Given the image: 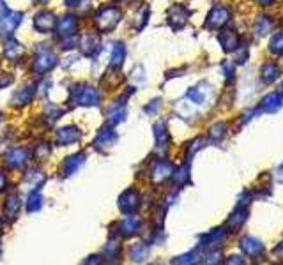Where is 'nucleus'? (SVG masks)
Wrapping results in <instances>:
<instances>
[{
	"label": "nucleus",
	"mask_w": 283,
	"mask_h": 265,
	"mask_svg": "<svg viewBox=\"0 0 283 265\" xmlns=\"http://www.w3.org/2000/svg\"><path fill=\"white\" fill-rule=\"evenodd\" d=\"M4 188H6V173L0 171V191H2Z\"/></svg>",
	"instance_id": "obj_41"
},
{
	"label": "nucleus",
	"mask_w": 283,
	"mask_h": 265,
	"mask_svg": "<svg viewBox=\"0 0 283 265\" xmlns=\"http://www.w3.org/2000/svg\"><path fill=\"white\" fill-rule=\"evenodd\" d=\"M74 101L78 104H83V106H96L99 101V94L94 87H89V85H81L74 91Z\"/></svg>",
	"instance_id": "obj_3"
},
{
	"label": "nucleus",
	"mask_w": 283,
	"mask_h": 265,
	"mask_svg": "<svg viewBox=\"0 0 283 265\" xmlns=\"http://www.w3.org/2000/svg\"><path fill=\"white\" fill-rule=\"evenodd\" d=\"M41 205H43V198H41V195L37 191L31 193V196H29V201H27V211L29 212H36L41 209Z\"/></svg>",
	"instance_id": "obj_30"
},
{
	"label": "nucleus",
	"mask_w": 283,
	"mask_h": 265,
	"mask_svg": "<svg viewBox=\"0 0 283 265\" xmlns=\"http://www.w3.org/2000/svg\"><path fill=\"white\" fill-rule=\"evenodd\" d=\"M7 14V9H6V6H4V2L0 0V20H2L4 16Z\"/></svg>",
	"instance_id": "obj_40"
},
{
	"label": "nucleus",
	"mask_w": 283,
	"mask_h": 265,
	"mask_svg": "<svg viewBox=\"0 0 283 265\" xmlns=\"http://www.w3.org/2000/svg\"><path fill=\"white\" fill-rule=\"evenodd\" d=\"M207 94H209V85L207 83H200L196 87H193L191 91L188 92V99L195 104H204L207 99Z\"/></svg>",
	"instance_id": "obj_12"
},
{
	"label": "nucleus",
	"mask_w": 283,
	"mask_h": 265,
	"mask_svg": "<svg viewBox=\"0 0 283 265\" xmlns=\"http://www.w3.org/2000/svg\"><path fill=\"white\" fill-rule=\"evenodd\" d=\"M227 133V126L225 124H216L214 128H211L209 131V136L212 138V140H219V138H223Z\"/></svg>",
	"instance_id": "obj_33"
},
{
	"label": "nucleus",
	"mask_w": 283,
	"mask_h": 265,
	"mask_svg": "<svg viewBox=\"0 0 283 265\" xmlns=\"http://www.w3.org/2000/svg\"><path fill=\"white\" fill-rule=\"evenodd\" d=\"M188 16H189V13L182 6H174L172 9L168 11V21L174 28L184 27V23L188 21Z\"/></svg>",
	"instance_id": "obj_8"
},
{
	"label": "nucleus",
	"mask_w": 283,
	"mask_h": 265,
	"mask_svg": "<svg viewBox=\"0 0 283 265\" xmlns=\"http://www.w3.org/2000/svg\"><path fill=\"white\" fill-rule=\"evenodd\" d=\"M6 161L11 168H21L29 161V151H25V149H14V151H11L7 154Z\"/></svg>",
	"instance_id": "obj_10"
},
{
	"label": "nucleus",
	"mask_w": 283,
	"mask_h": 265,
	"mask_svg": "<svg viewBox=\"0 0 283 265\" xmlns=\"http://www.w3.org/2000/svg\"><path fill=\"white\" fill-rule=\"evenodd\" d=\"M145 256H147V246L145 244H138L131 249V258L136 260V262H142Z\"/></svg>",
	"instance_id": "obj_32"
},
{
	"label": "nucleus",
	"mask_w": 283,
	"mask_h": 265,
	"mask_svg": "<svg viewBox=\"0 0 283 265\" xmlns=\"http://www.w3.org/2000/svg\"><path fill=\"white\" fill-rule=\"evenodd\" d=\"M204 239H206L207 248H216V246H219L227 239V232L225 230H214V232L207 233Z\"/></svg>",
	"instance_id": "obj_26"
},
{
	"label": "nucleus",
	"mask_w": 283,
	"mask_h": 265,
	"mask_svg": "<svg viewBox=\"0 0 283 265\" xmlns=\"http://www.w3.org/2000/svg\"><path fill=\"white\" fill-rule=\"evenodd\" d=\"M140 228V218L136 216H128L124 221L121 223V233L129 237V235H135Z\"/></svg>",
	"instance_id": "obj_17"
},
{
	"label": "nucleus",
	"mask_w": 283,
	"mask_h": 265,
	"mask_svg": "<svg viewBox=\"0 0 283 265\" xmlns=\"http://www.w3.org/2000/svg\"><path fill=\"white\" fill-rule=\"evenodd\" d=\"M223 73H225V78H230L234 73V66L232 64H223Z\"/></svg>",
	"instance_id": "obj_37"
},
{
	"label": "nucleus",
	"mask_w": 283,
	"mask_h": 265,
	"mask_svg": "<svg viewBox=\"0 0 283 265\" xmlns=\"http://www.w3.org/2000/svg\"><path fill=\"white\" fill-rule=\"evenodd\" d=\"M76 2H78V0H66V4H68V6H74Z\"/></svg>",
	"instance_id": "obj_43"
},
{
	"label": "nucleus",
	"mask_w": 283,
	"mask_h": 265,
	"mask_svg": "<svg viewBox=\"0 0 283 265\" xmlns=\"http://www.w3.org/2000/svg\"><path fill=\"white\" fill-rule=\"evenodd\" d=\"M55 62H57V57H55L51 51L48 50H41L39 53L36 55L34 62H32V69L36 71V73H46V71H50L51 67L55 66Z\"/></svg>",
	"instance_id": "obj_4"
},
{
	"label": "nucleus",
	"mask_w": 283,
	"mask_h": 265,
	"mask_svg": "<svg viewBox=\"0 0 283 265\" xmlns=\"http://www.w3.org/2000/svg\"><path fill=\"white\" fill-rule=\"evenodd\" d=\"M138 203H140V196H138V193L133 191V189L124 191L121 198H119V207H121V211L126 212V214L135 212L136 207H138Z\"/></svg>",
	"instance_id": "obj_5"
},
{
	"label": "nucleus",
	"mask_w": 283,
	"mask_h": 265,
	"mask_svg": "<svg viewBox=\"0 0 283 265\" xmlns=\"http://www.w3.org/2000/svg\"><path fill=\"white\" fill-rule=\"evenodd\" d=\"M80 140V131L76 128H64L59 129L57 133V143L59 145H71Z\"/></svg>",
	"instance_id": "obj_11"
},
{
	"label": "nucleus",
	"mask_w": 283,
	"mask_h": 265,
	"mask_svg": "<svg viewBox=\"0 0 283 265\" xmlns=\"http://www.w3.org/2000/svg\"><path fill=\"white\" fill-rule=\"evenodd\" d=\"M115 141H117V134L111 131V129L106 128L98 134V138L94 140V145L98 149H106V147H111Z\"/></svg>",
	"instance_id": "obj_14"
},
{
	"label": "nucleus",
	"mask_w": 283,
	"mask_h": 265,
	"mask_svg": "<svg viewBox=\"0 0 283 265\" xmlns=\"http://www.w3.org/2000/svg\"><path fill=\"white\" fill-rule=\"evenodd\" d=\"M274 177H276V181L280 182V184H283V163L276 168V175H274Z\"/></svg>",
	"instance_id": "obj_39"
},
{
	"label": "nucleus",
	"mask_w": 283,
	"mask_h": 265,
	"mask_svg": "<svg viewBox=\"0 0 283 265\" xmlns=\"http://www.w3.org/2000/svg\"><path fill=\"white\" fill-rule=\"evenodd\" d=\"M124 57H126V48L124 44H115L114 46V51H111V58H110V66L114 67V69H119V67L122 66V62H124Z\"/></svg>",
	"instance_id": "obj_23"
},
{
	"label": "nucleus",
	"mask_w": 283,
	"mask_h": 265,
	"mask_svg": "<svg viewBox=\"0 0 283 265\" xmlns=\"http://www.w3.org/2000/svg\"><path fill=\"white\" fill-rule=\"evenodd\" d=\"M152 103H154V104H152V106H151V104H149V106L145 108V111H147V113H154V111L159 108V101H158V99H156V101H152Z\"/></svg>",
	"instance_id": "obj_38"
},
{
	"label": "nucleus",
	"mask_w": 283,
	"mask_h": 265,
	"mask_svg": "<svg viewBox=\"0 0 283 265\" xmlns=\"http://www.w3.org/2000/svg\"><path fill=\"white\" fill-rule=\"evenodd\" d=\"M21 21V14L20 13H9L0 20V36L2 37H9L11 34L14 32V28L20 25Z\"/></svg>",
	"instance_id": "obj_6"
},
{
	"label": "nucleus",
	"mask_w": 283,
	"mask_h": 265,
	"mask_svg": "<svg viewBox=\"0 0 283 265\" xmlns=\"http://www.w3.org/2000/svg\"><path fill=\"white\" fill-rule=\"evenodd\" d=\"M154 134H156V141H158V147H166V143H168V133H166L165 124H156Z\"/></svg>",
	"instance_id": "obj_28"
},
{
	"label": "nucleus",
	"mask_w": 283,
	"mask_h": 265,
	"mask_svg": "<svg viewBox=\"0 0 283 265\" xmlns=\"http://www.w3.org/2000/svg\"><path fill=\"white\" fill-rule=\"evenodd\" d=\"M188 171H189L188 165H186L184 168H181V170L177 171V175H176V181L179 182V184H182V182H184V181H188V179H189V173H188Z\"/></svg>",
	"instance_id": "obj_35"
},
{
	"label": "nucleus",
	"mask_w": 283,
	"mask_h": 265,
	"mask_svg": "<svg viewBox=\"0 0 283 265\" xmlns=\"http://www.w3.org/2000/svg\"><path fill=\"white\" fill-rule=\"evenodd\" d=\"M85 163V156L83 154H76V156H71V158L66 159L64 163V173L66 175H73L74 171H78V168Z\"/></svg>",
	"instance_id": "obj_22"
},
{
	"label": "nucleus",
	"mask_w": 283,
	"mask_h": 265,
	"mask_svg": "<svg viewBox=\"0 0 283 265\" xmlns=\"http://www.w3.org/2000/svg\"><path fill=\"white\" fill-rule=\"evenodd\" d=\"M241 249L244 251V255L251 256V258H259L264 253V244L253 237H244L241 241Z\"/></svg>",
	"instance_id": "obj_7"
},
{
	"label": "nucleus",
	"mask_w": 283,
	"mask_h": 265,
	"mask_svg": "<svg viewBox=\"0 0 283 265\" xmlns=\"http://www.w3.org/2000/svg\"><path fill=\"white\" fill-rule=\"evenodd\" d=\"M259 4H262V6H271V4L274 2V0H257Z\"/></svg>",
	"instance_id": "obj_42"
},
{
	"label": "nucleus",
	"mask_w": 283,
	"mask_h": 265,
	"mask_svg": "<svg viewBox=\"0 0 283 265\" xmlns=\"http://www.w3.org/2000/svg\"><path fill=\"white\" fill-rule=\"evenodd\" d=\"M21 51H23V48H21L20 43H16V41H9V43L6 44V48H4V57L9 58V61H16V58L21 55Z\"/></svg>",
	"instance_id": "obj_25"
},
{
	"label": "nucleus",
	"mask_w": 283,
	"mask_h": 265,
	"mask_svg": "<svg viewBox=\"0 0 283 265\" xmlns=\"http://www.w3.org/2000/svg\"><path fill=\"white\" fill-rule=\"evenodd\" d=\"M53 27H55V16L51 13L43 11V13H39L34 18V28L37 32H48Z\"/></svg>",
	"instance_id": "obj_9"
},
{
	"label": "nucleus",
	"mask_w": 283,
	"mask_h": 265,
	"mask_svg": "<svg viewBox=\"0 0 283 265\" xmlns=\"http://www.w3.org/2000/svg\"><path fill=\"white\" fill-rule=\"evenodd\" d=\"M57 31L61 36H74V31H76V18L74 16H64L61 18L57 25Z\"/></svg>",
	"instance_id": "obj_16"
},
{
	"label": "nucleus",
	"mask_w": 283,
	"mask_h": 265,
	"mask_svg": "<svg viewBox=\"0 0 283 265\" xmlns=\"http://www.w3.org/2000/svg\"><path fill=\"white\" fill-rule=\"evenodd\" d=\"M271 28H273V21H271L269 18L267 16L259 18V21H257V25H255V32L259 34V36H264V34L271 32Z\"/></svg>",
	"instance_id": "obj_29"
},
{
	"label": "nucleus",
	"mask_w": 283,
	"mask_h": 265,
	"mask_svg": "<svg viewBox=\"0 0 283 265\" xmlns=\"http://www.w3.org/2000/svg\"><path fill=\"white\" fill-rule=\"evenodd\" d=\"M121 11L117 7H105L96 14V25L101 32H110L117 27V23L121 21Z\"/></svg>",
	"instance_id": "obj_1"
},
{
	"label": "nucleus",
	"mask_w": 283,
	"mask_h": 265,
	"mask_svg": "<svg viewBox=\"0 0 283 265\" xmlns=\"http://www.w3.org/2000/svg\"><path fill=\"white\" fill-rule=\"evenodd\" d=\"M32 96H34V85H29V87L21 89L20 92H18L16 96L13 98V103L14 104H20V106H23V104L31 103L32 101Z\"/></svg>",
	"instance_id": "obj_24"
},
{
	"label": "nucleus",
	"mask_w": 283,
	"mask_h": 265,
	"mask_svg": "<svg viewBox=\"0 0 283 265\" xmlns=\"http://www.w3.org/2000/svg\"><path fill=\"white\" fill-rule=\"evenodd\" d=\"M0 230H2V221H0Z\"/></svg>",
	"instance_id": "obj_46"
},
{
	"label": "nucleus",
	"mask_w": 283,
	"mask_h": 265,
	"mask_svg": "<svg viewBox=\"0 0 283 265\" xmlns=\"http://www.w3.org/2000/svg\"><path fill=\"white\" fill-rule=\"evenodd\" d=\"M246 218H248V209L243 207V205H239V207L236 209V212L232 214V218L229 219V226L230 228H234V230L241 228L243 223L246 221Z\"/></svg>",
	"instance_id": "obj_20"
},
{
	"label": "nucleus",
	"mask_w": 283,
	"mask_h": 265,
	"mask_svg": "<svg viewBox=\"0 0 283 265\" xmlns=\"http://www.w3.org/2000/svg\"><path fill=\"white\" fill-rule=\"evenodd\" d=\"M37 2H48V0H37Z\"/></svg>",
	"instance_id": "obj_45"
},
{
	"label": "nucleus",
	"mask_w": 283,
	"mask_h": 265,
	"mask_svg": "<svg viewBox=\"0 0 283 265\" xmlns=\"http://www.w3.org/2000/svg\"><path fill=\"white\" fill-rule=\"evenodd\" d=\"M281 108V99L278 94H269L262 99V104H260V110L267 111V113H274Z\"/></svg>",
	"instance_id": "obj_18"
},
{
	"label": "nucleus",
	"mask_w": 283,
	"mask_h": 265,
	"mask_svg": "<svg viewBox=\"0 0 283 265\" xmlns=\"http://www.w3.org/2000/svg\"><path fill=\"white\" fill-rule=\"evenodd\" d=\"M230 14H229V9L223 6H216L214 9L209 13V16H207L206 20V27L212 28V31H218V28L225 27L227 21H229Z\"/></svg>",
	"instance_id": "obj_2"
},
{
	"label": "nucleus",
	"mask_w": 283,
	"mask_h": 265,
	"mask_svg": "<svg viewBox=\"0 0 283 265\" xmlns=\"http://www.w3.org/2000/svg\"><path fill=\"white\" fill-rule=\"evenodd\" d=\"M269 50H271V53L276 55V57L283 55V32L274 34L273 39H271V43H269Z\"/></svg>",
	"instance_id": "obj_27"
},
{
	"label": "nucleus",
	"mask_w": 283,
	"mask_h": 265,
	"mask_svg": "<svg viewBox=\"0 0 283 265\" xmlns=\"http://www.w3.org/2000/svg\"><path fill=\"white\" fill-rule=\"evenodd\" d=\"M124 115H126V111L122 110V108H117V110L111 111V113H110V119H108V122H110V124H119L121 121H124Z\"/></svg>",
	"instance_id": "obj_34"
},
{
	"label": "nucleus",
	"mask_w": 283,
	"mask_h": 265,
	"mask_svg": "<svg viewBox=\"0 0 283 265\" xmlns=\"http://www.w3.org/2000/svg\"><path fill=\"white\" fill-rule=\"evenodd\" d=\"M260 76H262V80L266 81V83H271V81H274L280 76V67L276 64H273V62H267V64H264L260 67Z\"/></svg>",
	"instance_id": "obj_19"
},
{
	"label": "nucleus",
	"mask_w": 283,
	"mask_h": 265,
	"mask_svg": "<svg viewBox=\"0 0 283 265\" xmlns=\"http://www.w3.org/2000/svg\"><path fill=\"white\" fill-rule=\"evenodd\" d=\"M20 207H21L20 196L11 195L9 198H7V201H6V207H4V214H6V218L7 219H14L18 216V212H20Z\"/></svg>",
	"instance_id": "obj_15"
},
{
	"label": "nucleus",
	"mask_w": 283,
	"mask_h": 265,
	"mask_svg": "<svg viewBox=\"0 0 283 265\" xmlns=\"http://www.w3.org/2000/svg\"><path fill=\"white\" fill-rule=\"evenodd\" d=\"M172 173H174V168L170 163H159V165L154 168V171H152V179H154V182H163Z\"/></svg>",
	"instance_id": "obj_21"
},
{
	"label": "nucleus",
	"mask_w": 283,
	"mask_h": 265,
	"mask_svg": "<svg viewBox=\"0 0 283 265\" xmlns=\"http://www.w3.org/2000/svg\"><path fill=\"white\" fill-rule=\"evenodd\" d=\"M278 94H280V98H283V83L280 85V89H278Z\"/></svg>",
	"instance_id": "obj_44"
},
{
	"label": "nucleus",
	"mask_w": 283,
	"mask_h": 265,
	"mask_svg": "<svg viewBox=\"0 0 283 265\" xmlns=\"http://www.w3.org/2000/svg\"><path fill=\"white\" fill-rule=\"evenodd\" d=\"M81 46H83L85 53L92 55V53H94L96 48L99 46L98 37H96V36H85V37H83V43H81Z\"/></svg>",
	"instance_id": "obj_31"
},
{
	"label": "nucleus",
	"mask_w": 283,
	"mask_h": 265,
	"mask_svg": "<svg viewBox=\"0 0 283 265\" xmlns=\"http://www.w3.org/2000/svg\"><path fill=\"white\" fill-rule=\"evenodd\" d=\"M219 43H221L225 51H236L239 39H237V34L234 31H223L219 34Z\"/></svg>",
	"instance_id": "obj_13"
},
{
	"label": "nucleus",
	"mask_w": 283,
	"mask_h": 265,
	"mask_svg": "<svg viewBox=\"0 0 283 265\" xmlns=\"http://www.w3.org/2000/svg\"><path fill=\"white\" fill-rule=\"evenodd\" d=\"M196 251L195 253H189V255H184V256H181L179 260H176V263H193V262H196Z\"/></svg>",
	"instance_id": "obj_36"
}]
</instances>
